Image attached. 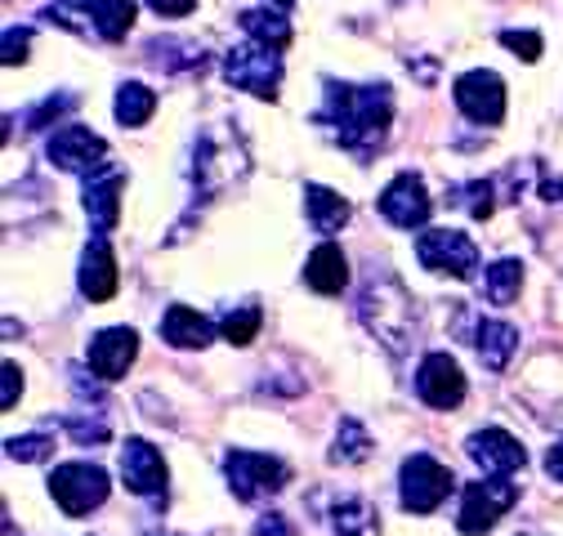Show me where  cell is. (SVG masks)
I'll return each mask as SVG.
<instances>
[{
  "mask_svg": "<svg viewBox=\"0 0 563 536\" xmlns=\"http://www.w3.org/2000/svg\"><path fill=\"white\" fill-rule=\"evenodd\" d=\"M394 116V99L389 86H344V81H322V108L313 112V125H322V134L354 153L358 161H367L380 144Z\"/></svg>",
  "mask_w": 563,
  "mask_h": 536,
  "instance_id": "6da1fadb",
  "label": "cell"
},
{
  "mask_svg": "<svg viewBox=\"0 0 563 536\" xmlns=\"http://www.w3.org/2000/svg\"><path fill=\"white\" fill-rule=\"evenodd\" d=\"M358 313L363 322L376 331V340H385L389 349H407V340L416 335V309H411V295L402 291L398 278L380 273L367 282V291L358 295Z\"/></svg>",
  "mask_w": 563,
  "mask_h": 536,
  "instance_id": "7a4b0ae2",
  "label": "cell"
},
{
  "mask_svg": "<svg viewBox=\"0 0 563 536\" xmlns=\"http://www.w3.org/2000/svg\"><path fill=\"white\" fill-rule=\"evenodd\" d=\"M45 19L67 32L99 36V41L117 45L134 27V0H90V5H67V0H58V5L45 10Z\"/></svg>",
  "mask_w": 563,
  "mask_h": 536,
  "instance_id": "3957f363",
  "label": "cell"
},
{
  "mask_svg": "<svg viewBox=\"0 0 563 536\" xmlns=\"http://www.w3.org/2000/svg\"><path fill=\"white\" fill-rule=\"evenodd\" d=\"M224 77H229V86H238L255 99H277V90H282V49L260 45V41L233 45L224 54Z\"/></svg>",
  "mask_w": 563,
  "mask_h": 536,
  "instance_id": "277c9868",
  "label": "cell"
},
{
  "mask_svg": "<svg viewBox=\"0 0 563 536\" xmlns=\"http://www.w3.org/2000/svg\"><path fill=\"white\" fill-rule=\"evenodd\" d=\"M108 488H112L108 474H103L99 465H90V460H67V465H58L54 474H49L54 501L63 505V514H73V518L99 510L108 501Z\"/></svg>",
  "mask_w": 563,
  "mask_h": 536,
  "instance_id": "5b68a950",
  "label": "cell"
},
{
  "mask_svg": "<svg viewBox=\"0 0 563 536\" xmlns=\"http://www.w3.org/2000/svg\"><path fill=\"white\" fill-rule=\"evenodd\" d=\"M398 479H402V510H411V514H434V510L452 496V488H456L452 469L439 465V460L426 456V451L407 456Z\"/></svg>",
  "mask_w": 563,
  "mask_h": 536,
  "instance_id": "8992f818",
  "label": "cell"
},
{
  "mask_svg": "<svg viewBox=\"0 0 563 536\" xmlns=\"http://www.w3.org/2000/svg\"><path fill=\"white\" fill-rule=\"evenodd\" d=\"M224 479L233 488L238 501H264L273 492L287 488V465L277 456H264V451H229L224 456Z\"/></svg>",
  "mask_w": 563,
  "mask_h": 536,
  "instance_id": "52a82bcc",
  "label": "cell"
},
{
  "mask_svg": "<svg viewBox=\"0 0 563 536\" xmlns=\"http://www.w3.org/2000/svg\"><path fill=\"white\" fill-rule=\"evenodd\" d=\"M416 259H420V268H430V273H448V278H461V282H470L478 273V246L456 228L420 233L416 237Z\"/></svg>",
  "mask_w": 563,
  "mask_h": 536,
  "instance_id": "ba28073f",
  "label": "cell"
},
{
  "mask_svg": "<svg viewBox=\"0 0 563 536\" xmlns=\"http://www.w3.org/2000/svg\"><path fill=\"white\" fill-rule=\"evenodd\" d=\"M515 501H519V488L506 474H492L483 483H470L461 492V518H456V527L465 536H478V532H487L492 523H497Z\"/></svg>",
  "mask_w": 563,
  "mask_h": 536,
  "instance_id": "9c48e42d",
  "label": "cell"
},
{
  "mask_svg": "<svg viewBox=\"0 0 563 536\" xmlns=\"http://www.w3.org/2000/svg\"><path fill=\"white\" fill-rule=\"evenodd\" d=\"M49 161L58 166V170H67V175H99V170H108V144L99 139L95 130H86V125H63L54 139H49Z\"/></svg>",
  "mask_w": 563,
  "mask_h": 536,
  "instance_id": "30bf717a",
  "label": "cell"
},
{
  "mask_svg": "<svg viewBox=\"0 0 563 536\" xmlns=\"http://www.w3.org/2000/svg\"><path fill=\"white\" fill-rule=\"evenodd\" d=\"M452 99L478 125H501V116H506V81L497 72H487V67H474V72L456 77Z\"/></svg>",
  "mask_w": 563,
  "mask_h": 536,
  "instance_id": "8fae6325",
  "label": "cell"
},
{
  "mask_svg": "<svg viewBox=\"0 0 563 536\" xmlns=\"http://www.w3.org/2000/svg\"><path fill=\"white\" fill-rule=\"evenodd\" d=\"M430 211H434V201L426 192V179L402 170L385 183L380 192V215L394 224V228H426L430 224Z\"/></svg>",
  "mask_w": 563,
  "mask_h": 536,
  "instance_id": "7c38bea8",
  "label": "cell"
},
{
  "mask_svg": "<svg viewBox=\"0 0 563 536\" xmlns=\"http://www.w3.org/2000/svg\"><path fill=\"white\" fill-rule=\"evenodd\" d=\"M121 479H125V488L134 496L166 505V460H162V451L153 443L125 438V447H121Z\"/></svg>",
  "mask_w": 563,
  "mask_h": 536,
  "instance_id": "4fadbf2b",
  "label": "cell"
},
{
  "mask_svg": "<svg viewBox=\"0 0 563 536\" xmlns=\"http://www.w3.org/2000/svg\"><path fill=\"white\" fill-rule=\"evenodd\" d=\"M416 393H420V402H430V407H439V412L461 407V398H465V376H461L456 358H448V354H430L426 362H420V371H416Z\"/></svg>",
  "mask_w": 563,
  "mask_h": 536,
  "instance_id": "5bb4252c",
  "label": "cell"
},
{
  "mask_svg": "<svg viewBox=\"0 0 563 536\" xmlns=\"http://www.w3.org/2000/svg\"><path fill=\"white\" fill-rule=\"evenodd\" d=\"M465 451H470L474 465L487 469V474H506V479L519 474V469L528 465L523 443H519L515 434H506V429H478V434H470Z\"/></svg>",
  "mask_w": 563,
  "mask_h": 536,
  "instance_id": "9a60e30c",
  "label": "cell"
},
{
  "mask_svg": "<svg viewBox=\"0 0 563 536\" xmlns=\"http://www.w3.org/2000/svg\"><path fill=\"white\" fill-rule=\"evenodd\" d=\"M134 354H139V335L130 326H108V331H99L95 340H90L86 362H90V371L99 380H121L130 371Z\"/></svg>",
  "mask_w": 563,
  "mask_h": 536,
  "instance_id": "2e32d148",
  "label": "cell"
},
{
  "mask_svg": "<svg viewBox=\"0 0 563 536\" xmlns=\"http://www.w3.org/2000/svg\"><path fill=\"white\" fill-rule=\"evenodd\" d=\"M121 192H125V175L112 170V166L86 179V197L81 201H86V215H90L99 237H108L117 228V220H121Z\"/></svg>",
  "mask_w": 563,
  "mask_h": 536,
  "instance_id": "e0dca14e",
  "label": "cell"
},
{
  "mask_svg": "<svg viewBox=\"0 0 563 536\" xmlns=\"http://www.w3.org/2000/svg\"><path fill=\"white\" fill-rule=\"evenodd\" d=\"M121 287V273H117V255L108 246V237H95L81 255V295L90 304H108Z\"/></svg>",
  "mask_w": 563,
  "mask_h": 536,
  "instance_id": "ac0fdd59",
  "label": "cell"
},
{
  "mask_svg": "<svg viewBox=\"0 0 563 536\" xmlns=\"http://www.w3.org/2000/svg\"><path fill=\"white\" fill-rule=\"evenodd\" d=\"M470 345L478 349V358H483L487 371H506L510 358H515V349H519V331L510 322H497V317H478Z\"/></svg>",
  "mask_w": 563,
  "mask_h": 536,
  "instance_id": "d6986e66",
  "label": "cell"
},
{
  "mask_svg": "<svg viewBox=\"0 0 563 536\" xmlns=\"http://www.w3.org/2000/svg\"><path fill=\"white\" fill-rule=\"evenodd\" d=\"M162 340L175 345V349H206L210 340H216V326L188 304H170L166 317H162Z\"/></svg>",
  "mask_w": 563,
  "mask_h": 536,
  "instance_id": "ffe728a7",
  "label": "cell"
},
{
  "mask_svg": "<svg viewBox=\"0 0 563 536\" xmlns=\"http://www.w3.org/2000/svg\"><path fill=\"white\" fill-rule=\"evenodd\" d=\"M305 282H309L318 295H340V291L349 287V259H344V250H340L335 242H322V246L309 255Z\"/></svg>",
  "mask_w": 563,
  "mask_h": 536,
  "instance_id": "44dd1931",
  "label": "cell"
},
{
  "mask_svg": "<svg viewBox=\"0 0 563 536\" xmlns=\"http://www.w3.org/2000/svg\"><path fill=\"white\" fill-rule=\"evenodd\" d=\"M305 211H309V224H313L318 233H327V237L349 224V201H344L340 192L322 188V183H309V188H305Z\"/></svg>",
  "mask_w": 563,
  "mask_h": 536,
  "instance_id": "7402d4cb",
  "label": "cell"
},
{
  "mask_svg": "<svg viewBox=\"0 0 563 536\" xmlns=\"http://www.w3.org/2000/svg\"><path fill=\"white\" fill-rule=\"evenodd\" d=\"M238 23L260 45H273V49H287L291 45V23L282 19V10H242Z\"/></svg>",
  "mask_w": 563,
  "mask_h": 536,
  "instance_id": "603a6c76",
  "label": "cell"
},
{
  "mask_svg": "<svg viewBox=\"0 0 563 536\" xmlns=\"http://www.w3.org/2000/svg\"><path fill=\"white\" fill-rule=\"evenodd\" d=\"M519 287H523V264L519 259H497L483 273V295L492 300V304H510V300H519Z\"/></svg>",
  "mask_w": 563,
  "mask_h": 536,
  "instance_id": "cb8c5ba5",
  "label": "cell"
},
{
  "mask_svg": "<svg viewBox=\"0 0 563 536\" xmlns=\"http://www.w3.org/2000/svg\"><path fill=\"white\" fill-rule=\"evenodd\" d=\"M157 112V94L148 90V86H139V81H125L121 90H117V121L121 125H144L148 116Z\"/></svg>",
  "mask_w": 563,
  "mask_h": 536,
  "instance_id": "d4e9b609",
  "label": "cell"
},
{
  "mask_svg": "<svg viewBox=\"0 0 563 536\" xmlns=\"http://www.w3.org/2000/svg\"><path fill=\"white\" fill-rule=\"evenodd\" d=\"M367 456H372V438H367V429H363L354 416H344L340 429H335L331 460H335V465H363Z\"/></svg>",
  "mask_w": 563,
  "mask_h": 536,
  "instance_id": "484cf974",
  "label": "cell"
},
{
  "mask_svg": "<svg viewBox=\"0 0 563 536\" xmlns=\"http://www.w3.org/2000/svg\"><path fill=\"white\" fill-rule=\"evenodd\" d=\"M260 322H264V313H260L255 304H238V309H229V313L220 317V335H224L229 345L246 349L255 335H260Z\"/></svg>",
  "mask_w": 563,
  "mask_h": 536,
  "instance_id": "4316f807",
  "label": "cell"
},
{
  "mask_svg": "<svg viewBox=\"0 0 563 536\" xmlns=\"http://www.w3.org/2000/svg\"><path fill=\"white\" fill-rule=\"evenodd\" d=\"M492 192H497V183H492V179H470V183H456L448 201H452V206H461V211H470L474 220H487L492 211H497Z\"/></svg>",
  "mask_w": 563,
  "mask_h": 536,
  "instance_id": "83f0119b",
  "label": "cell"
},
{
  "mask_svg": "<svg viewBox=\"0 0 563 536\" xmlns=\"http://www.w3.org/2000/svg\"><path fill=\"white\" fill-rule=\"evenodd\" d=\"M372 518H376V510H372L367 501H358V496H344V501H335V510H331V527H335L340 536H358Z\"/></svg>",
  "mask_w": 563,
  "mask_h": 536,
  "instance_id": "f1b7e54d",
  "label": "cell"
},
{
  "mask_svg": "<svg viewBox=\"0 0 563 536\" xmlns=\"http://www.w3.org/2000/svg\"><path fill=\"white\" fill-rule=\"evenodd\" d=\"M49 447H54V438H49V434H23V438H10V443H5L10 460H23V465L45 460V456H49Z\"/></svg>",
  "mask_w": 563,
  "mask_h": 536,
  "instance_id": "f546056e",
  "label": "cell"
},
{
  "mask_svg": "<svg viewBox=\"0 0 563 536\" xmlns=\"http://www.w3.org/2000/svg\"><path fill=\"white\" fill-rule=\"evenodd\" d=\"M77 108V94H58V99H45L41 108L27 112V130H45L49 121H58L63 112H73Z\"/></svg>",
  "mask_w": 563,
  "mask_h": 536,
  "instance_id": "4dcf8cb0",
  "label": "cell"
},
{
  "mask_svg": "<svg viewBox=\"0 0 563 536\" xmlns=\"http://www.w3.org/2000/svg\"><path fill=\"white\" fill-rule=\"evenodd\" d=\"M63 425H67V434H73L77 443H103V438H108V421H103V416H95V421H86V416H67Z\"/></svg>",
  "mask_w": 563,
  "mask_h": 536,
  "instance_id": "1f68e13d",
  "label": "cell"
},
{
  "mask_svg": "<svg viewBox=\"0 0 563 536\" xmlns=\"http://www.w3.org/2000/svg\"><path fill=\"white\" fill-rule=\"evenodd\" d=\"M27 45H32V32L27 27H5V54H0V63L14 67V63H27Z\"/></svg>",
  "mask_w": 563,
  "mask_h": 536,
  "instance_id": "d6a6232c",
  "label": "cell"
},
{
  "mask_svg": "<svg viewBox=\"0 0 563 536\" xmlns=\"http://www.w3.org/2000/svg\"><path fill=\"white\" fill-rule=\"evenodd\" d=\"M501 45L515 49L523 63H537L541 58V36L537 32H501Z\"/></svg>",
  "mask_w": 563,
  "mask_h": 536,
  "instance_id": "836d02e7",
  "label": "cell"
},
{
  "mask_svg": "<svg viewBox=\"0 0 563 536\" xmlns=\"http://www.w3.org/2000/svg\"><path fill=\"white\" fill-rule=\"evenodd\" d=\"M0 376H5V393H0V407L14 412V402H19V393H23V371H19L14 362H5V367H0Z\"/></svg>",
  "mask_w": 563,
  "mask_h": 536,
  "instance_id": "e575fe53",
  "label": "cell"
},
{
  "mask_svg": "<svg viewBox=\"0 0 563 536\" xmlns=\"http://www.w3.org/2000/svg\"><path fill=\"white\" fill-rule=\"evenodd\" d=\"M255 536H296V523L287 514H264L255 523Z\"/></svg>",
  "mask_w": 563,
  "mask_h": 536,
  "instance_id": "d590c367",
  "label": "cell"
},
{
  "mask_svg": "<svg viewBox=\"0 0 563 536\" xmlns=\"http://www.w3.org/2000/svg\"><path fill=\"white\" fill-rule=\"evenodd\" d=\"M148 5L162 14V19H184L197 10V0H148Z\"/></svg>",
  "mask_w": 563,
  "mask_h": 536,
  "instance_id": "8d00e7d4",
  "label": "cell"
},
{
  "mask_svg": "<svg viewBox=\"0 0 563 536\" xmlns=\"http://www.w3.org/2000/svg\"><path fill=\"white\" fill-rule=\"evenodd\" d=\"M545 469H550V479H554V483H563V443H554V447H550Z\"/></svg>",
  "mask_w": 563,
  "mask_h": 536,
  "instance_id": "74e56055",
  "label": "cell"
},
{
  "mask_svg": "<svg viewBox=\"0 0 563 536\" xmlns=\"http://www.w3.org/2000/svg\"><path fill=\"white\" fill-rule=\"evenodd\" d=\"M541 197H545V201H563V179H545V183H541Z\"/></svg>",
  "mask_w": 563,
  "mask_h": 536,
  "instance_id": "f35d334b",
  "label": "cell"
},
{
  "mask_svg": "<svg viewBox=\"0 0 563 536\" xmlns=\"http://www.w3.org/2000/svg\"><path fill=\"white\" fill-rule=\"evenodd\" d=\"M287 5H296V0H268V10H287Z\"/></svg>",
  "mask_w": 563,
  "mask_h": 536,
  "instance_id": "ab89813d",
  "label": "cell"
}]
</instances>
